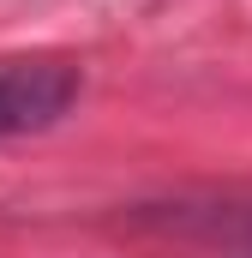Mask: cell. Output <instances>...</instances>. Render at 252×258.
Wrapping results in <instances>:
<instances>
[{
  "label": "cell",
  "mask_w": 252,
  "mask_h": 258,
  "mask_svg": "<svg viewBox=\"0 0 252 258\" xmlns=\"http://www.w3.org/2000/svg\"><path fill=\"white\" fill-rule=\"evenodd\" d=\"M240 258H252V240H246V246H240Z\"/></svg>",
  "instance_id": "2"
},
{
  "label": "cell",
  "mask_w": 252,
  "mask_h": 258,
  "mask_svg": "<svg viewBox=\"0 0 252 258\" xmlns=\"http://www.w3.org/2000/svg\"><path fill=\"white\" fill-rule=\"evenodd\" d=\"M78 102V66L66 60H0V138L54 126Z\"/></svg>",
  "instance_id": "1"
}]
</instances>
